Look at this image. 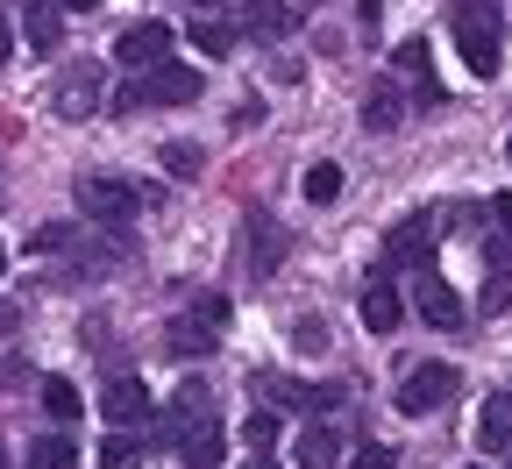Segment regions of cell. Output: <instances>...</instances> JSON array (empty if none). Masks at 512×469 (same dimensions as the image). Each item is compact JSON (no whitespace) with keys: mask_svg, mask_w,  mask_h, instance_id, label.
Listing matches in <instances>:
<instances>
[{"mask_svg":"<svg viewBox=\"0 0 512 469\" xmlns=\"http://www.w3.org/2000/svg\"><path fill=\"white\" fill-rule=\"evenodd\" d=\"M221 334H228V299L214 292V299H192L185 313H171V327H164V349L171 356H207L214 342H221Z\"/></svg>","mask_w":512,"mask_h":469,"instance_id":"1","label":"cell"},{"mask_svg":"<svg viewBox=\"0 0 512 469\" xmlns=\"http://www.w3.org/2000/svg\"><path fill=\"white\" fill-rule=\"evenodd\" d=\"M192 100H200V72L192 64H157L136 86H121L114 107H192Z\"/></svg>","mask_w":512,"mask_h":469,"instance_id":"2","label":"cell"},{"mask_svg":"<svg viewBox=\"0 0 512 469\" xmlns=\"http://www.w3.org/2000/svg\"><path fill=\"white\" fill-rule=\"evenodd\" d=\"M456 50H463V64H470L477 79H491L498 64H505V57H498V15L470 0V8L456 15Z\"/></svg>","mask_w":512,"mask_h":469,"instance_id":"3","label":"cell"},{"mask_svg":"<svg viewBox=\"0 0 512 469\" xmlns=\"http://www.w3.org/2000/svg\"><path fill=\"white\" fill-rule=\"evenodd\" d=\"M100 420L107 427H143V420H157V398H150V384L143 377H107V391H100Z\"/></svg>","mask_w":512,"mask_h":469,"instance_id":"4","label":"cell"},{"mask_svg":"<svg viewBox=\"0 0 512 469\" xmlns=\"http://www.w3.org/2000/svg\"><path fill=\"white\" fill-rule=\"evenodd\" d=\"M79 207L93 214V221H136V207H143V192L128 185V178H79Z\"/></svg>","mask_w":512,"mask_h":469,"instance_id":"5","label":"cell"},{"mask_svg":"<svg viewBox=\"0 0 512 469\" xmlns=\"http://www.w3.org/2000/svg\"><path fill=\"white\" fill-rule=\"evenodd\" d=\"M413 306H420V320L441 327V334H456V327L470 320V313H463V292L448 285L441 271H420V278H413Z\"/></svg>","mask_w":512,"mask_h":469,"instance_id":"6","label":"cell"},{"mask_svg":"<svg viewBox=\"0 0 512 469\" xmlns=\"http://www.w3.org/2000/svg\"><path fill=\"white\" fill-rule=\"evenodd\" d=\"M448 221L441 214H406L392 235H384V263H413V271H427V256H434V235Z\"/></svg>","mask_w":512,"mask_h":469,"instance_id":"7","label":"cell"},{"mask_svg":"<svg viewBox=\"0 0 512 469\" xmlns=\"http://www.w3.org/2000/svg\"><path fill=\"white\" fill-rule=\"evenodd\" d=\"M456 398V370L448 363H413V377L399 384V413H441Z\"/></svg>","mask_w":512,"mask_h":469,"instance_id":"8","label":"cell"},{"mask_svg":"<svg viewBox=\"0 0 512 469\" xmlns=\"http://www.w3.org/2000/svg\"><path fill=\"white\" fill-rule=\"evenodd\" d=\"M242 249H249V278H271L278 263H285V228L264 207H249L242 214Z\"/></svg>","mask_w":512,"mask_h":469,"instance_id":"9","label":"cell"},{"mask_svg":"<svg viewBox=\"0 0 512 469\" xmlns=\"http://www.w3.org/2000/svg\"><path fill=\"white\" fill-rule=\"evenodd\" d=\"M114 57L136 64V72H157V64H171V29L164 22H128L114 36Z\"/></svg>","mask_w":512,"mask_h":469,"instance_id":"10","label":"cell"},{"mask_svg":"<svg viewBox=\"0 0 512 469\" xmlns=\"http://www.w3.org/2000/svg\"><path fill=\"white\" fill-rule=\"evenodd\" d=\"M256 398H264V406H299V413H328V406H342L335 384H292V377H256Z\"/></svg>","mask_w":512,"mask_h":469,"instance_id":"11","label":"cell"},{"mask_svg":"<svg viewBox=\"0 0 512 469\" xmlns=\"http://www.w3.org/2000/svg\"><path fill=\"white\" fill-rule=\"evenodd\" d=\"M50 107L64 114V121H86L93 107H100V64H72V72L57 79V93H50Z\"/></svg>","mask_w":512,"mask_h":469,"instance_id":"12","label":"cell"},{"mask_svg":"<svg viewBox=\"0 0 512 469\" xmlns=\"http://www.w3.org/2000/svg\"><path fill=\"white\" fill-rule=\"evenodd\" d=\"M242 29L256 43H285L299 29V8H292V0H242Z\"/></svg>","mask_w":512,"mask_h":469,"instance_id":"13","label":"cell"},{"mask_svg":"<svg viewBox=\"0 0 512 469\" xmlns=\"http://www.w3.org/2000/svg\"><path fill=\"white\" fill-rule=\"evenodd\" d=\"M178 455H185L192 469H221V462H228V434H221V420L185 427V434H178Z\"/></svg>","mask_w":512,"mask_h":469,"instance_id":"14","label":"cell"},{"mask_svg":"<svg viewBox=\"0 0 512 469\" xmlns=\"http://www.w3.org/2000/svg\"><path fill=\"white\" fill-rule=\"evenodd\" d=\"M399 72L413 79V100H420V107H434V100H441V79H434V50H427V36L399 43Z\"/></svg>","mask_w":512,"mask_h":469,"instance_id":"15","label":"cell"},{"mask_svg":"<svg viewBox=\"0 0 512 469\" xmlns=\"http://www.w3.org/2000/svg\"><path fill=\"white\" fill-rule=\"evenodd\" d=\"M477 448H491V455L505 448V455H512V391H491V398H484V413H477Z\"/></svg>","mask_w":512,"mask_h":469,"instance_id":"16","label":"cell"},{"mask_svg":"<svg viewBox=\"0 0 512 469\" xmlns=\"http://www.w3.org/2000/svg\"><path fill=\"white\" fill-rule=\"evenodd\" d=\"M22 43H29L36 57H50V50L64 43V8H57V0H36V8L22 15Z\"/></svg>","mask_w":512,"mask_h":469,"instance_id":"17","label":"cell"},{"mask_svg":"<svg viewBox=\"0 0 512 469\" xmlns=\"http://www.w3.org/2000/svg\"><path fill=\"white\" fill-rule=\"evenodd\" d=\"M399 320H406V299L384 285V278H370V285H363V327H370V334H392Z\"/></svg>","mask_w":512,"mask_h":469,"instance_id":"18","label":"cell"},{"mask_svg":"<svg viewBox=\"0 0 512 469\" xmlns=\"http://www.w3.org/2000/svg\"><path fill=\"white\" fill-rule=\"evenodd\" d=\"M342 462V427H306L299 434V469H335Z\"/></svg>","mask_w":512,"mask_h":469,"instance_id":"19","label":"cell"},{"mask_svg":"<svg viewBox=\"0 0 512 469\" xmlns=\"http://www.w3.org/2000/svg\"><path fill=\"white\" fill-rule=\"evenodd\" d=\"M29 469H79V448H72V434H64V427L36 434V448H29Z\"/></svg>","mask_w":512,"mask_h":469,"instance_id":"20","label":"cell"},{"mask_svg":"<svg viewBox=\"0 0 512 469\" xmlns=\"http://www.w3.org/2000/svg\"><path fill=\"white\" fill-rule=\"evenodd\" d=\"M43 413H50L57 427H79V413H86V406H79V391L64 384V377H43Z\"/></svg>","mask_w":512,"mask_h":469,"instance_id":"21","label":"cell"},{"mask_svg":"<svg viewBox=\"0 0 512 469\" xmlns=\"http://www.w3.org/2000/svg\"><path fill=\"white\" fill-rule=\"evenodd\" d=\"M484 306H491V313L512 306V249H505V242H491V285H484Z\"/></svg>","mask_w":512,"mask_h":469,"instance_id":"22","label":"cell"},{"mask_svg":"<svg viewBox=\"0 0 512 469\" xmlns=\"http://www.w3.org/2000/svg\"><path fill=\"white\" fill-rule=\"evenodd\" d=\"M278 434H285V427H278V413H271V406H256V413L242 420V441H249L256 455H271V448H278Z\"/></svg>","mask_w":512,"mask_h":469,"instance_id":"23","label":"cell"},{"mask_svg":"<svg viewBox=\"0 0 512 469\" xmlns=\"http://www.w3.org/2000/svg\"><path fill=\"white\" fill-rule=\"evenodd\" d=\"M100 469H143V441L136 434H107L100 441Z\"/></svg>","mask_w":512,"mask_h":469,"instance_id":"24","label":"cell"},{"mask_svg":"<svg viewBox=\"0 0 512 469\" xmlns=\"http://www.w3.org/2000/svg\"><path fill=\"white\" fill-rule=\"evenodd\" d=\"M192 50H200V57H228V50H235V29H221V22H192Z\"/></svg>","mask_w":512,"mask_h":469,"instance_id":"25","label":"cell"},{"mask_svg":"<svg viewBox=\"0 0 512 469\" xmlns=\"http://www.w3.org/2000/svg\"><path fill=\"white\" fill-rule=\"evenodd\" d=\"M335 192H342V164H313L306 171V199H313V207H328Z\"/></svg>","mask_w":512,"mask_h":469,"instance_id":"26","label":"cell"},{"mask_svg":"<svg viewBox=\"0 0 512 469\" xmlns=\"http://www.w3.org/2000/svg\"><path fill=\"white\" fill-rule=\"evenodd\" d=\"M164 171L171 178H200V143H164Z\"/></svg>","mask_w":512,"mask_h":469,"instance_id":"27","label":"cell"},{"mask_svg":"<svg viewBox=\"0 0 512 469\" xmlns=\"http://www.w3.org/2000/svg\"><path fill=\"white\" fill-rule=\"evenodd\" d=\"M399 114H406V107H399V93H370V107H363V121H370V128H399Z\"/></svg>","mask_w":512,"mask_h":469,"instance_id":"28","label":"cell"},{"mask_svg":"<svg viewBox=\"0 0 512 469\" xmlns=\"http://www.w3.org/2000/svg\"><path fill=\"white\" fill-rule=\"evenodd\" d=\"M356 469H399L392 441H363V448H356Z\"/></svg>","mask_w":512,"mask_h":469,"instance_id":"29","label":"cell"},{"mask_svg":"<svg viewBox=\"0 0 512 469\" xmlns=\"http://www.w3.org/2000/svg\"><path fill=\"white\" fill-rule=\"evenodd\" d=\"M29 249H36V256H50V249H72V228H57V221H50V228H36V235H29Z\"/></svg>","mask_w":512,"mask_h":469,"instance_id":"30","label":"cell"},{"mask_svg":"<svg viewBox=\"0 0 512 469\" xmlns=\"http://www.w3.org/2000/svg\"><path fill=\"white\" fill-rule=\"evenodd\" d=\"M292 342H299V349H320L328 334H320V320H299V327H292Z\"/></svg>","mask_w":512,"mask_h":469,"instance_id":"31","label":"cell"},{"mask_svg":"<svg viewBox=\"0 0 512 469\" xmlns=\"http://www.w3.org/2000/svg\"><path fill=\"white\" fill-rule=\"evenodd\" d=\"M22 327V306H8V299H0V334H15Z\"/></svg>","mask_w":512,"mask_h":469,"instance_id":"32","label":"cell"},{"mask_svg":"<svg viewBox=\"0 0 512 469\" xmlns=\"http://www.w3.org/2000/svg\"><path fill=\"white\" fill-rule=\"evenodd\" d=\"M491 214H498V228L512 235V192H498V207H491Z\"/></svg>","mask_w":512,"mask_h":469,"instance_id":"33","label":"cell"},{"mask_svg":"<svg viewBox=\"0 0 512 469\" xmlns=\"http://www.w3.org/2000/svg\"><path fill=\"white\" fill-rule=\"evenodd\" d=\"M8 50H15V36H8V22H0V64H8Z\"/></svg>","mask_w":512,"mask_h":469,"instance_id":"34","label":"cell"},{"mask_svg":"<svg viewBox=\"0 0 512 469\" xmlns=\"http://www.w3.org/2000/svg\"><path fill=\"white\" fill-rule=\"evenodd\" d=\"M242 469H278V462H271V455H256V462H242Z\"/></svg>","mask_w":512,"mask_h":469,"instance_id":"35","label":"cell"},{"mask_svg":"<svg viewBox=\"0 0 512 469\" xmlns=\"http://www.w3.org/2000/svg\"><path fill=\"white\" fill-rule=\"evenodd\" d=\"M57 8H72V15H79V8H93V0H57Z\"/></svg>","mask_w":512,"mask_h":469,"instance_id":"36","label":"cell"},{"mask_svg":"<svg viewBox=\"0 0 512 469\" xmlns=\"http://www.w3.org/2000/svg\"><path fill=\"white\" fill-rule=\"evenodd\" d=\"M192 8H221V0H192Z\"/></svg>","mask_w":512,"mask_h":469,"instance_id":"37","label":"cell"},{"mask_svg":"<svg viewBox=\"0 0 512 469\" xmlns=\"http://www.w3.org/2000/svg\"><path fill=\"white\" fill-rule=\"evenodd\" d=\"M0 278H8V249H0Z\"/></svg>","mask_w":512,"mask_h":469,"instance_id":"38","label":"cell"},{"mask_svg":"<svg viewBox=\"0 0 512 469\" xmlns=\"http://www.w3.org/2000/svg\"><path fill=\"white\" fill-rule=\"evenodd\" d=\"M0 469H8V448H0Z\"/></svg>","mask_w":512,"mask_h":469,"instance_id":"39","label":"cell"},{"mask_svg":"<svg viewBox=\"0 0 512 469\" xmlns=\"http://www.w3.org/2000/svg\"><path fill=\"white\" fill-rule=\"evenodd\" d=\"M299 8H313V0H299Z\"/></svg>","mask_w":512,"mask_h":469,"instance_id":"40","label":"cell"},{"mask_svg":"<svg viewBox=\"0 0 512 469\" xmlns=\"http://www.w3.org/2000/svg\"><path fill=\"white\" fill-rule=\"evenodd\" d=\"M505 157H512V143H505Z\"/></svg>","mask_w":512,"mask_h":469,"instance_id":"41","label":"cell"},{"mask_svg":"<svg viewBox=\"0 0 512 469\" xmlns=\"http://www.w3.org/2000/svg\"><path fill=\"white\" fill-rule=\"evenodd\" d=\"M0 207H8V199H0Z\"/></svg>","mask_w":512,"mask_h":469,"instance_id":"42","label":"cell"}]
</instances>
